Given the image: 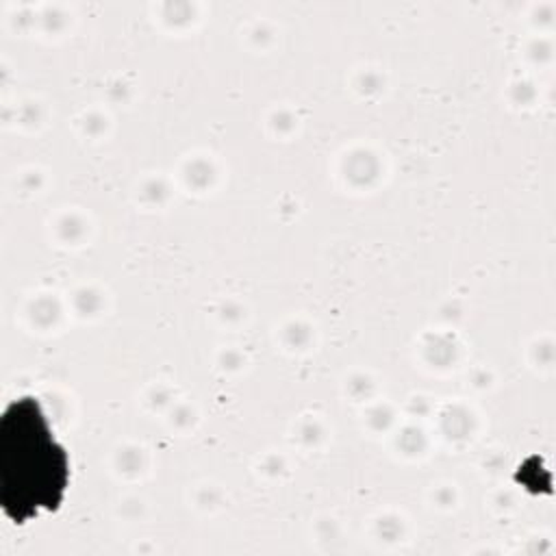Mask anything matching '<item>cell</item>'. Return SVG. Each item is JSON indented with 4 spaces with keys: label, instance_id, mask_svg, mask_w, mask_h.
<instances>
[{
    "label": "cell",
    "instance_id": "1",
    "mask_svg": "<svg viewBox=\"0 0 556 556\" xmlns=\"http://www.w3.org/2000/svg\"><path fill=\"white\" fill-rule=\"evenodd\" d=\"M70 484V458L37 397L15 400L0 419V506L24 523L56 510Z\"/></svg>",
    "mask_w": 556,
    "mask_h": 556
}]
</instances>
